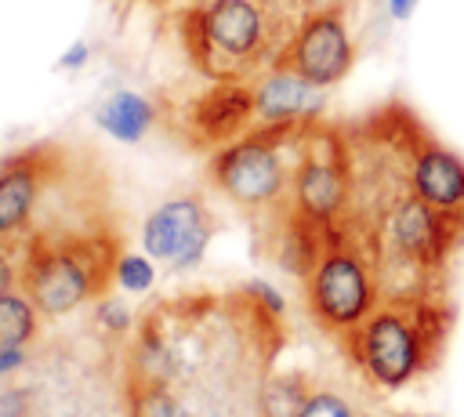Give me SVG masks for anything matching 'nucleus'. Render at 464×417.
Returning <instances> with one entry per match:
<instances>
[{"label": "nucleus", "mask_w": 464, "mask_h": 417, "mask_svg": "<svg viewBox=\"0 0 464 417\" xmlns=\"http://www.w3.org/2000/svg\"><path fill=\"white\" fill-rule=\"evenodd\" d=\"M308 15L304 0H192L178 33L203 76L254 80L279 62Z\"/></svg>", "instance_id": "obj_1"}, {"label": "nucleus", "mask_w": 464, "mask_h": 417, "mask_svg": "<svg viewBox=\"0 0 464 417\" xmlns=\"http://www.w3.org/2000/svg\"><path fill=\"white\" fill-rule=\"evenodd\" d=\"M453 312L424 294H402L373 308L348 337L359 370L381 388H402L442 352Z\"/></svg>", "instance_id": "obj_2"}, {"label": "nucleus", "mask_w": 464, "mask_h": 417, "mask_svg": "<svg viewBox=\"0 0 464 417\" xmlns=\"http://www.w3.org/2000/svg\"><path fill=\"white\" fill-rule=\"evenodd\" d=\"M120 239L109 228L33 236L22 265V283L44 315H62L102 294L116 279Z\"/></svg>", "instance_id": "obj_3"}, {"label": "nucleus", "mask_w": 464, "mask_h": 417, "mask_svg": "<svg viewBox=\"0 0 464 417\" xmlns=\"http://www.w3.org/2000/svg\"><path fill=\"white\" fill-rule=\"evenodd\" d=\"M312 123V120H308ZM304 123H261L221 145L210 156V181L246 214H272L290 203L294 167L286 149L301 138Z\"/></svg>", "instance_id": "obj_4"}, {"label": "nucleus", "mask_w": 464, "mask_h": 417, "mask_svg": "<svg viewBox=\"0 0 464 417\" xmlns=\"http://www.w3.org/2000/svg\"><path fill=\"white\" fill-rule=\"evenodd\" d=\"M308 290V312L315 323L337 334H352L373 308H377V276L362 250V243L352 239L337 225L330 247L315 261V268L304 276Z\"/></svg>", "instance_id": "obj_5"}, {"label": "nucleus", "mask_w": 464, "mask_h": 417, "mask_svg": "<svg viewBox=\"0 0 464 417\" xmlns=\"http://www.w3.org/2000/svg\"><path fill=\"white\" fill-rule=\"evenodd\" d=\"M352 203V149L348 141L323 123H304L297 156H294V181H290V207L319 225H337Z\"/></svg>", "instance_id": "obj_6"}, {"label": "nucleus", "mask_w": 464, "mask_h": 417, "mask_svg": "<svg viewBox=\"0 0 464 417\" xmlns=\"http://www.w3.org/2000/svg\"><path fill=\"white\" fill-rule=\"evenodd\" d=\"M377 232H384V239L399 261L413 265L417 272H435L450 257L464 225H457L450 214H442L439 207H431L428 199H420L410 189L406 196L395 199V207L384 214Z\"/></svg>", "instance_id": "obj_7"}, {"label": "nucleus", "mask_w": 464, "mask_h": 417, "mask_svg": "<svg viewBox=\"0 0 464 417\" xmlns=\"http://www.w3.org/2000/svg\"><path fill=\"white\" fill-rule=\"evenodd\" d=\"M352 62H355V44L344 22V7H323L301 22V29L294 33V40L286 44L276 65L294 69L297 76L326 91L348 76Z\"/></svg>", "instance_id": "obj_8"}, {"label": "nucleus", "mask_w": 464, "mask_h": 417, "mask_svg": "<svg viewBox=\"0 0 464 417\" xmlns=\"http://www.w3.org/2000/svg\"><path fill=\"white\" fill-rule=\"evenodd\" d=\"M214 214L199 196H174L160 203L145 225H141V247L149 257L170 265V268H192L199 265L210 236H214Z\"/></svg>", "instance_id": "obj_9"}, {"label": "nucleus", "mask_w": 464, "mask_h": 417, "mask_svg": "<svg viewBox=\"0 0 464 417\" xmlns=\"http://www.w3.org/2000/svg\"><path fill=\"white\" fill-rule=\"evenodd\" d=\"M257 120L254 105V83L250 80H214L203 94H196L185 105V131L192 145L221 149L250 131Z\"/></svg>", "instance_id": "obj_10"}, {"label": "nucleus", "mask_w": 464, "mask_h": 417, "mask_svg": "<svg viewBox=\"0 0 464 417\" xmlns=\"http://www.w3.org/2000/svg\"><path fill=\"white\" fill-rule=\"evenodd\" d=\"M65 152L58 145H33L22 152H11L0 163V239L18 236L33 225V214L44 199V189Z\"/></svg>", "instance_id": "obj_11"}, {"label": "nucleus", "mask_w": 464, "mask_h": 417, "mask_svg": "<svg viewBox=\"0 0 464 417\" xmlns=\"http://www.w3.org/2000/svg\"><path fill=\"white\" fill-rule=\"evenodd\" d=\"M410 189L442 214H450L457 225H464V160L453 149L431 141L424 131H413Z\"/></svg>", "instance_id": "obj_12"}, {"label": "nucleus", "mask_w": 464, "mask_h": 417, "mask_svg": "<svg viewBox=\"0 0 464 417\" xmlns=\"http://www.w3.org/2000/svg\"><path fill=\"white\" fill-rule=\"evenodd\" d=\"M254 105L261 123H308L323 109V87L308 83L294 69L272 65L254 83Z\"/></svg>", "instance_id": "obj_13"}, {"label": "nucleus", "mask_w": 464, "mask_h": 417, "mask_svg": "<svg viewBox=\"0 0 464 417\" xmlns=\"http://www.w3.org/2000/svg\"><path fill=\"white\" fill-rule=\"evenodd\" d=\"M94 120H98V127L109 131L112 138H120V141H138V138L152 127L156 109H152L149 98H141V94H134V91H116L112 98H105V102L98 105Z\"/></svg>", "instance_id": "obj_14"}, {"label": "nucleus", "mask_w": 464, "mask_h": 417, "mask_svg": "<svg viewBox=\"0 0 464 417\" xmlns=\"http://www.w3.org/2000/svg\"><path fill=\"white\" fill-rule=\"evenodd\" d=\"M36 312L40 308L33 305V297L11 294V290L0 294V352L22 348L36 334Z\"/></svg>", "instance_id": "obj_15"}, {"label": "nucleus", "mask_w": 464, "mask_h": 417, "mask_svg": "<svg viewBox=\"0 0 464 417\" xmlns=\"http://www.w3.org/2000/svg\"><path fill=\"white\" fill-rule=\"evenodd\" d=\"M127 413L130 417H188L185 402L174 392H167L163 381H145V377H138L130 384Z\"/></svg>", "instance_id": "obj_16"}, {"label": "nucleus", "mask_w": 464, "mask_h": 417, "mask_svg": "<svg viewBox=\"0 0 464 417\" xmlns=\"http://www.w3.org/2000/svg\"><path fill=\"white\" fill-rule=\"evenodd\" d=\"M308 395H312V388L301 373L272 377L261 392V417H297Z\"/></svg>", "instance_id": "obj_17"}, {"label": "nucleus", "mask_w": 464, "mask_h": 417, "mask_svg": "<svg viewBox=\"0 0 464 417\" xmlns=\"http://www.w3.org/2000/svg\"><path fill=\"white\" fill-rule=\"evenodd\" d=\"M116 283L123 290H149L152 286V265L141 254H120L116 261Z\"/></svg>", "instance_id": "obj_18"}, {"label": "nucleus", "mask_w": 464, "mask_h": 417, "mask_svg": "<svg viewBox=\"0 0 464 417\" xmlns=\"http://www.w3.org/2000/svg\"><path fill=\"white\" fill-rule=\"evenodd\" d=\"M297 417H355V413L337 392H312Z\"/></svg>", "instance_id": "obj_19"}, {"label": "nucleus", "mask_w": 464, "mask_h": 417, "mask_svg": "<svg viewBox=\"0 0 464 417\" xmlns=\"http://www.w3.org/2000/svg\"><path fill=\"white\" fill-rule=\"evenodd\" d=\"M14 366H22V348H7V352H0V373H11Z\"/></svg>", "instance_id": "obj_20"}, {"label": "nucleus", "mask_w": 464, "mask_h": 417, "mask_svg": "<svg viewBox=\"0 0 464 417\" xmlns=\"http://www.w3.org/2000/svg\"><path fill=\"white\" fill-rule=\"evenodd\" d=\"M388 7H392V15L406 18V15H410V7H413V0H388Z\"/></svg>", "instance_id": "obj_21"}, {"label": "nucleus", "mask_w": 464, "mask_h": 417, "mask_svg": "<svg viewBox=\"0 0 464 417\" xmlns=\"http://www.w3.org/2000/svg\"><path fill=\"white\" fill-rule=\"evenodd\" d=\"M83 58H87V47H83V44H76V47H72V54H69V58H62V65H76V62H83Z\"/></svg>", "instance_id": "obj_22"}, {"label": "nucleus", "mask_w": 464, "mask_h": 417, "mask_svg": "<svg viewBox=\"0 0 464 417\" xmlns=\"http://www.w3.org/2000/svg\"><path fill=\"white\" fill-rule=\"evenodd\" d=\"M7 283H11V268H7V261H4V254H0V294L7 290Z\"/></svg>", "instance_id": "obj_23"}]
</instances>
